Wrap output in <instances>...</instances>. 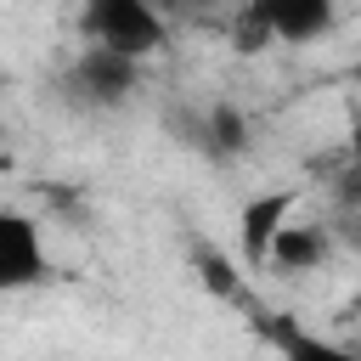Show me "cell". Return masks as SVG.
<instances>
[{"label":"cell","mask_w":361,"mask_h":361,"mask_svg":"<svg viewBox=\"0 0 361 361\" xmlns=\"http://www.w3.org/2000/svg\"><path fill=\"white\" fill-rule=\"evenodd\" d=\"M259 333H265V344H271L282 361H361L355 344L327 338V333H316V327H305V322H293V316H271V322H259Z\"/></svg>","instance_id":"8992f818"},{"label":"cell","mask_w":361,"mask_h":361,"mask_svg":"<svg viewBox=\"0 0 361 361\" xmlns=\"http://www.w3.org/2000/svg\"><path fill=\"white\" fill-rule=\"evenodd\" d=\"M350 158H355V164H361V118H355V124H350Z\"/></svg>","instance_id":"ba28073f"},{"label":"cell","mask_w":361,"mask_h":361,"mask_svg":"<svg viewBox=\"0 0 361 361\" xmlns=\"http://www.w3.org/2000/svg\"><path fill=\"white\" fill-rule=\"evenodd\" d=\"M51 276V254H45V237H39V220L28 209H11L0 203V299L11 293H28Z\"/></svg>","instance_id":"3957f363"},{"label":"cell","mask_w":361,"mask_h":361,"mask_svg":"<svg viewBox=\"0 0 361 361\" xmlns=\"http://www.w3.org/2000/svg\"><path fill=\"white\" fill-rule=\"evenodd\" d=\"M327 259H333V226H322V220H288V226L276 231L265 265L299 276V271H322Z\"/></svg>","instance_id":"52a82bcc"},{"label":"cell","mask_w":361,"mask_h":361,"mask_svg":"<svg viewBox=\"0 0 361 361\" xmlns=\"http://www.w3.org/2000/svg\"><path fill=\"white\" fill-rule=\"evenodd\" d=\"M0 141H6V124H0Z\"/></svg>","instance_id":"30bf717a"},{"label":"cell","mask_w":361,"mask_h":361,"mask_svg":"<svg viewBox=\"0 0 361 361\" xmlns=\"http://www.w3.org/2000/svg\"><path fill=\"white\" fill-rule=\"evenodd\" d=\"M79 34H85V45L130 56V62H147L169 45V23L147 0H90L79 11Z\"/></svg>","instance_id":"6da1fadb"},{"label":"cell","mask_w":361,"mask_h":361,"mask_svg":"<svg viewBox=\"0 0 361 361\" xmlns=\"http://www.w3.org/2000/svg\"><path fill=\"white\" fill-rule=\"evenodd\" d=\"M333 28L327 0H254L237 11V51H265V45H310Z\"/></svg>","instance_id":"7a4b0ae2"},{"label":"cell","mask_w":361,"mask_h":361,"mask_svg":"<svg viewBox=\"0 0 361 361\" xmlns=\"http://www.w3.org/2000/svg\"><path fill=\"white\" fill-rule=\"evenodd\" d=\"M293 209H299V192H259V197L243 203V214H237V248H243V265L248 271H265L271 243L293 220Z\"/></svg>","instance_id":"5b68a950"},{"label":"cell","mask_w":361,"mask_h":361,"mask_svg":"<svg viewBox=\"0 0 361 361\" xmlns=\"http://www.w3.org/2000/svg\"><path fill=\"white\" fill-rule=\"evenodd\" d=\"M141 79H147L141 62L96 51V45H79L68 62V90H79V102H90V107H124L141 90Z\"/></svg>","instance_id":"277c9868"},{"label":"cell","mask_w":361,"mask_h":361,"mask_svg":"<svg viewBox=\"0 0 361 361\" xmlns=\"http://www.w3.org/2000/svg\"><path fill=\"white\" fill-rule=\"evenodd\" d=\"M350 79H355V85H361V51H355V62H350Z\"/></svg>","instance_id":"9c48e42d"}]
</instances>
